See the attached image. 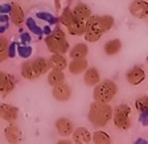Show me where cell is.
I'll return each instance as SVG.
<instances>
[{
	"instance_id": "cell-6",
	"label": "cell",
	"mask_w": 148,
	"mask_h": 144,
	"mask_svg": "<svg viewBox=\"0 0 148 144\" xmlns=\"http://www.w3.org/2000/svg\"><path fill=\"white\" fill-rule=\"evenodd\" d=\"M130 13L136 19L148 17V1L145 0H132L128 7Z\"/></svg>"
},
{
	"instance_id": "cell-32",
	"label": "cell",
	"mask_w": 148,
	"mask_h": 144,
	"mask_svg": "<svg viewBox=\"0 0 148 144\" xmlns=\"http://www.w3.org/2000/svg\"><path fill=\"white\" fill-rule=\"evenodd\" d=\"M147 64H148V56H147Z\"/></svg>"
},
{
	"instance_id": "cell-15",
	"label": "cell",
	"mask_w": 148,
	"mask_h": 144,
	"mask_svg": "<svg viewBox=\"0 0 148 144\" xmlns=\"http://www.w3.org/2000/svg\"><path fill=\"white\" fill-rule=\"evenodd\" d=\"M73 136V141L78 144H85V143H90L92 138V134H90V131L85 127H78L73 131L71 134Z\"/></svg>"
},
{
	"instance_id": "cell-29",
	"label": "cell",
	"mask_w": 148,
	"mask_h": 144,
	"mask_svg": "<svg viewBox=\"0 0 148 144\" xmlns=\"http://www.w3.org/2000/svg\"><path fill=\"white\" fill-rule=\"evenodd\" d=\"M135 107L140 114L148 112V97H140L135 101Z\"/></svg>"
},
{
	"instance_id": "cell-24",
	"label": "cell",
	"mask_w": 148,
	"mask_h": 144,
	"mask_svg": "<svg viewBox=\"0 0 148 144\" xmlns=\"http://www.w3.org/2000/svg\"><path fill=\"white\" fill-rule=\"evenodd\" d=\"M91 141L95 144H108V143H111V138L107 132L98 130V131H95L92 134Z\"/></svg>"
},
{
	"instance_id": "cell-20",
	"label": "cell",
	"mask_w": 148,
	"mask_h": 144,
	"mask_svg": "<svg viewBox=\"0 0 148 144\" xmlns=\"http://www.w3.org/2000/svg\"><path fill=\"white\" fill-rule=\"evenodd\" d=\"M4 136L9 143H17V141L21 140V131L18 130L16 124H9L4 130Z\"/></svg>"
},
{
	"instance_id": "cell-14",
	"label": "cell",
	"mask_w": 148,
	"mask_h": 144,
	"mask_svg": "<svg viewBox=\"0 0 148 144\" xmlns=\"http://www.w3.org/2000/svg\"><path fill=\"white\" fill-rule=\"evenodd\" d=\"M83 82L86 86H91L94 87L95 85H98L101 82V74H99V70L97 68H87L85 70V74H83Z\"/></svg>"
},
{
	"instance_id": "cell-3",
	"label": "cell",
	"mask_w": 148,
	"mask_h": 144,
	"mask_svg": "<svg viewBox=\"0 0 148 144\" xmlns=\"http://www.w3.org/2000/svg\"><path fill=\"white\" fill-rule=\"evenodd\" d=\"M118 93V86L114 81L105 80L101 81L98 85L94 86V91H92V98L94 101L103 102V103H110L114 97Z\"/></svg>"
},
{
	"instance_id": "cell-31",
	"label": "cell",
	"mask_w": 148,
	"mask_h": 144,
	"mask_svg": "<svg viewBox=\"0 0 148 144\" xmlns=\"http://www.w3.org/2000/svg\"><path fill=\"white\" fill-rule=\"evenodd\" d=\"M60 143H70V140H60Z\"/></svg>"
},
{
	"instance_id": "cell-1",
	"label": "cell",
	"mask_w": 148,
	"mask_h": 144,
	"mask_svg": "<svg viewBox=\"0 0 148 144\" xmlns=\"http://www.w3.org/2000/svg\"><path fill=\"white\" fill-rule=\"evenodd\" d=\"M114 110L108 103L94 101L89 107L87 119L94 127H105L111 119H112Z\"/></svg>"
},
{
	"instance_id": "cell-28",
	"label": "cell",
	"mask_w": 148,
	"mask_h": 144,
	"mask_svg": "<svg viewBox=\"0 0 148 144\" xmlns=\"http://www.w3.org/2000/svg\"><path fill=\"white\" fill-rule=\"evenodd\" d=\"M101 27H102V31L103 33L108 32L111 28L114 27V17L111 15H103L101 16Z\"/></svg>"
},
{
	"instance_id": "cell-8",
	"label": "cell",
	"mask_w": 148,
	"mask_h": 144,
	"mask_svg": "<svg viewBox=\"0 0 148 144\" xmlns=\"http://www.w3.org/2000/svg\"><path fill=\"white\" fill-rule=\"evenodd\" d=\"M52 95L56 101L58 102H68L71 98V87L68 83H60L57 86H53Z\"/></svg>"
},
{
	"instance_id": "cell-9",
	"label": "cell",
	"mask_w": 148,
	"mask_h": 144,
	"mask_svg": "<svg viewBox=\"0 0 148 144\" xmlns=\"http://www.w3.org/2000/svg\"><path fill=\"white\" fill-rule=\"evenodd\" d=\"M15 86H16L15 77L8 73H4V71H0V94L7 95L9 93H12Z\"/></svg>"
},
{
	"instance_id": "cell-18",
	"label": "cell",
	"mask_w": 148,
	"mask_h": 144,
	"mask_svg": "<svg viewBox=\"0 0 148 144\" xmlns=\"http://www.w3.org/2000/svg\"><path fill=\"white\" fill-rule=\"evenodd\" d=\"M89 54V46L85 43H79L69 50V56L71 60H78V58H86Z\"/></svg>"
},
{
	"instance_id": "cell-7",
	"label": "cell",
	"mask_w": 148,
	"mask_h": 144,
	"mask_svg": "<svg viewBox=\"0 0 148 144\" xmlns=\"http://www.w3.org/2000/svg\"><path fill=\"white\" fill-rule=\"evenodd\" d=\"M126 80L130 85H140L145 80V71L140 65H135L126 73Z\"/></svg>"
},
{
	"instance_id": "cell-10",
	"label": "cell",
	"mask_w": 148,
	"mask_h": 144,
	"mask_svg": "<svg viewBox=\"0 0 148 144\" xmlns=\"http://www.w3.org/2000/svg\"><path fill=\"white\" fill-rule=\"evenodd\" d=\"M18 117V110L12 104H0V118L8 123H15Z\"/></svg>"
},
{
	"instance_id": "cell-26",
	"label": "cell",
	"mask_w": 148,
	"mask_h": 144,
	"mask_svg": "<svg viewBox=\"0 0 148 144\" xmlns=\"http://www.w3.org/2000/svg\"><path fill=\"white\" fill-rule=\"evenodd\" d=\"M9 57V43L4 36H0V62Z\"/></svg>"
},
{
	"instance_id": "cell-16",
	"label": "cell",
	"mask_w": 148,
	"mask_h": 144,
	"mask_svg": "<svg viewBox=\"0 0 148 144\" xmlns=\"http://www.w3.org/2000/svg\"><path fill=\"white\" fill-rule=\"evenodd\" d=\"M89 68V62L86 58H78V60H71L70 64H68V69L71 74L78 75V74L85 73V70Z\"/></svg>"
},
{
	"instance_id": "cell-22",
	"label": "cell",
	"mask_w": 148,
	"mask_h": 144,
	"mask_svg": "<svg viewBox=\"0 0 148 144\" xmlns=\"http://www.w3.org/2000/svg\"><path fill=\"white\" fill-rule=\"evenodd\" d=\"M122 50V41L119 38H112L108 40L103 46V52L106 56H115Z\"/></svg>"
},
{
	"instance_id": "cell-4",
	"label": "cell",
	"mask_w": 148,
	"mask_h": 144,
	"mask_svg": "<svg viewBox=\"0 0 148 144\" xmlns=\"http://www.w3.org/2000/svg\"><path fill=\"white\" fill-rule=\"evenodd\" d=\"M112 120L116 128L126 131L131 127V107L127 103H122L116 106L112 114Z\"/></svg>"
},
{
	"instance_id": "cell-21",
	"label": "cell",
	"mask_w": 148,
	"mask_h": 144,
	"mask_svg": "<svg viewBox=\"0 0 148 144\" xmlns=\"http://www.w3.org/2000/svg\"><path fill=\"white\" fill-rule=\"evenodd\" d=\"M66 28H68V32L71 36H83L85 34V29H86V21L74 19L71 21V24H69Z\"/></svg>"
},
{
	"instance_id": "cell-17",
	"label": "cell",
	"mask_w": 148,
	"mask_h": 144,
	"mask_svg": "<svg viewBox=\"0 0 148 144\" xmlns=\"http://www.w3.org/2000/svg\"><path fill=\"white\" fill-rule=\"evenodd\" d=\"M73 13L74 17L78 19V20H82V21H86L87 19L92 15L91 13V8L89 5H86L85 3H77L73 8Z\"/></svg>"
},
{
	"instance_id": "cell-12",
	"label": "cell",
	"mask_w": 148,
	"mask_h": 144,
	"mask_svg": "<svg viewBox=\"0 0 148 144\" xmlns=\"http://www.w3.org/2000/svg\"><path fill=\"white\" fill-rule=\"evenodd\" d=\"M9 17H11V21L13 23V25L16 27H21L25 21V15L24 11L17 3H12L11 4V9H9Z\"/></svg>"
},
{
	"instance_id": "cell-25",
	"label": "cell",
	"mask_w": 148,
	"mask_h": 144,
	"mask_svg": "<svg viewBox=\"0 0 148 144\" xmlns=\"http://www.w3.org/2000/svg\"><path fill=\"white\" fill-rule=\"evenodd\" d=\"M34 65H36L37 70L40 71V74L42 75V74L48 73V71L50 70V64H49V58L46 60L44 58V57H37V58L33 60Z\"/></svg>"
},
{
	"instance_id": "cell-30",
	"label": "cell",
	"mask_w": 148,
	"mask_h": 144,
	"mask_svg": "<svg viewBox=\"0 0 148 144\" xmlns=\"http://www.w3.org/2000/svg\"><path fill=\"white\" fill-rule=\"evenodd\" d=\"M139 119H140V122H142L143 124H144V126H147V124H148V112H143V114H140Z\"/></svg>"
},
{
	"instance_id": "cell-2",
	"label": "cell",
	"mask_w": 148,
	"mask_h": 144,
	"mask_svg": "<svg viewBox=\"0 0 148 144\" xmlns=\"http://www.w3.org/2000/svg\"><path fill=\"white\" fill-rule=\"evenodd\" d=\"M45 44L50 53L65 54L69 52V43L66 40V34L60 28L53 29L52 33L45 37Z\"/></svg>"
},
{
	"instance_id": "cell-13",
	"label": "cell",
	"mask_w": 148,
	"mask_h": 144,
	"mask_svg": "<svg viewBox=\"0 0 148 144\" xmlns=\"http://www.w3.org/2000/svg\"><path fill=\"white\" fill-rule=\"evenodd\" d=\"M21 75L24 77L25 80H29V81L37 80V78L41 75L40 71L37 70V68H36V65H34L33 60H32V61L23 62V65H21Z\"/></svg>"
},
{
	"instance_id": "cell-27",
	"label": "cell",
	"mask_w": 148,
	"mask_h": 144,
	"mask_svg": "<svg viewBox=\"0 0 148 144\" xmlns=\"http://www.w3.org/2000/svg\"><path fill=\"white\" fill-rule=\"evenodd\" d=\"M74 13H73V9L69 8V7H66V8L62 11L61 16H60V21H61V24H64L65 27H68L69 24H71V21L74 20Z\"/></svg>"
},
{
	"instance_id": "cell-5",
	"label": "cell",
	"mask_w": 148,
	"mask_h": 144,
	"mask_svg": "<svg viewBox=\"0 0 148 144\" xmlns=\"http://www.w3.org/2000/svg\"><path fill=\"white\" fill-rule=\"evenodd\" d=\"M103 31L101 27V16L98 15H91L86 20V29H85V40L89 43H95V41L101 40Z\"/></svg>"
},
{
	"instance_id": "cell-11",
	"label": "cell",
	"mask_w": 148,
	"mask_h": 144,
	"mask_svg": "<svg viewBox=\"0 0 148 144\" xmlns=\"http://www.w3.org/2000/svg\"><path fill=\"white\" fill-rule=\"evenodd\" d=\"M56 130L61 136H70L74 131V123L69 118H60L56 120Z\"/></svg>"
},
{
	"instance_id": "cell-23",
	"label": "cell",
	"mask_w": 148,
	"mask_h": 144,
	"mask_svg": "<svg viewBox=\"0 0 148 144\" xmlns=\"http://www.w3.org/2000/svg\"><path fill=\"white\" fill-rule=\"evenodd\" d=\"M62 82H65L64 71L58 70V69H50L49 73H48V83L53 87V86H57Z\"/></svg>"
},
{
	"instance_id": "cell-19",
	"label": "cell",
	"mask_w": 148,
	"mask_h": 144,
	"mask_svg": "<svg viewBox=\"0 0 148 144\" xmlns=\"http://www.w3.org/2000/svg\"><path fill=\"white\" fill-rule=\"evenodd\" d=\"M50 69H58V70H65L68 68V61L65 58V54H60V53H52L49 58Z\"/></svg>"
}]
</instances>
